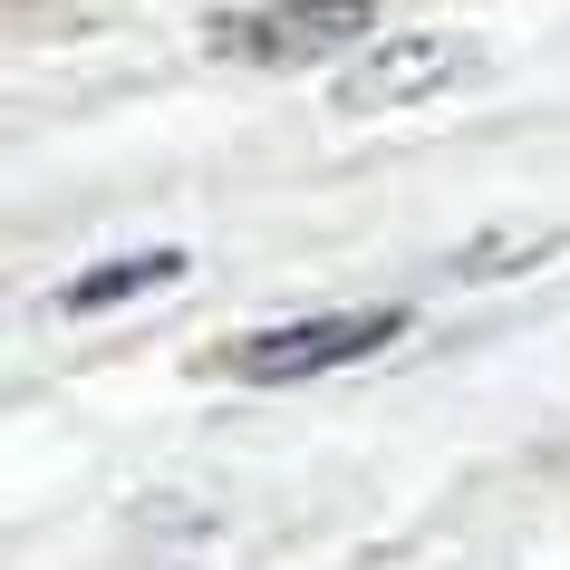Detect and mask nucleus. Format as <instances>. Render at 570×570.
I'll list each match as a JSON object with an SVG mask.
<instances>
[{"instance_id":"nucleus-1","label":"nucleus","mask_w":570,"mask_h":570,"mask_svg":"<svg viewBox=\"0 0 570 570\" xmlns=\"http://www.w3.org/2000/svg\"><path fill=\"white\" fill-rule=\"evenodd\" d=\"M396 330H406V309H396V301L281 320V330H252L242 348H223V377H242V387H301V377H330V367H348V358H377Z\"/></svg>"},{"instance_id":"nucleus-2","label":"nucleus","mask_w":570,"mask_h":570,"mask_svg":"<svg viewBox=\"0 0 570 570\" xmlns=\"http://www.w3.org/2000/svg\"><path fill=\"white\" fill-rule=\"evenodd\" d=\"M367 30H377V0H262V10L223 20L213 49H233L252 68H309L330 49H358Z\"/></svg>"},{"instance_id":"nucleus-3","label":"nucleus","mask_w":570,"mask_h":570,"mask_svg":"<svg viewBox=\"0 0 570 570\" xmlns=\"http://www.w3.org/2000/svg\"><path fill=\"white\" fill-rule=\"evenodd\" d=\"M464 49H454V39H435V30H406V39H377V49H367L358 68H338V107H348V117H377V107H406V97H435L445 88V78H464Z\"/></svg>"},{"instance_id":"nucleus-4","label":"nucleus","mask_w":570,"mask_h":570,"mask_svg":"<svg viewBox=\"0 0 570 570\" xmlns=\"http://www.w3.org/2000/svg\"><path fill=\"white\" fill-rule=\"evenodd\" d=\"M165 281H184V252H117V262L78 271L59 291L68 320H88V309H117V301H146V291H165Z\"/></svg>"},{"instance_id":"nucleus-5","label":"nucleus","mask_w":570,"mask_h":570,"mask_svg":"<svg viewBox=\"0 0 570 570\" xmlns=\"http://www.w3.org/2000/svg\"><path fill=\"white\" fill-rule=\"evenodd\" d=\"M561 252V233H522V223H503V233L464 242V252H445V281H503V271H541Z\"/></svg>"}]
</instances>
